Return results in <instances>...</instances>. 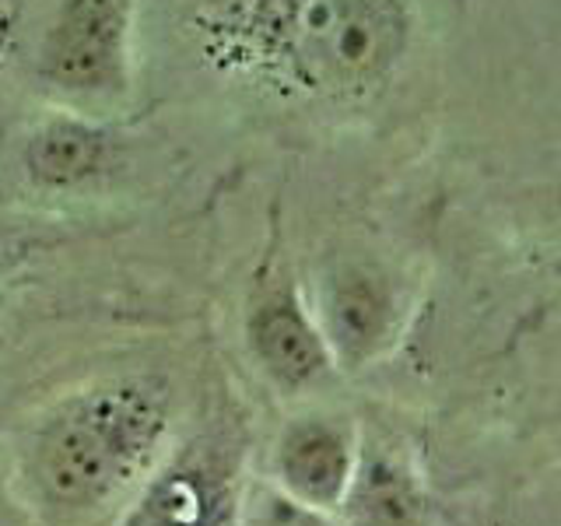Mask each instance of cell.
Listing matches in <instances>:
<instances>
[{
  "instance_id": "obj_10",
  "label": "cell",
  "mask_w": 561,
  "mask_h": 526,
  "mask_svg": "<svg viewBox=\"0 0 561 526\" xmlns=\"http://www.w3.org/2000/svg\"><path fill=\"white\" fill-rule=\"evenodd\" d=\"M236 526H341V519L323 508L295 502L274 481L260 478L239 488Z\"/></svg>"
},
{
  "instance_id": "obj_11",
  "label": "cell",
  "mask_w": 561,
  "mask_h": 526,
  "mask_svg": "<svg viewBox=\"0 0 561 526\" xmlns=\"http://www.w3.org/2000/svg\"><path fill=\"white\" fill-rule=\"evenodd\" d=\"M18 18H22V0H0V67H4L8 53L14 46Z\"/></svg>"
},
{
  "instance_id": "obj_1",
  "label": "cell",
  "mask_w": 561,
  "mask_h": 526,
  "mask_svg": "<svg viewBox=\"0 0 561 526\" xmlns=\"http://www.w3.org/2000/svg\"><path fill=\"white\" fill-rule=\"evenodd\" d=\"M193 35L221 75L295 99H358L411 39L403 0H201Z\"/></svg>"
},
{
  "instance_id": "obj_7",
  "label": "cell",
  "mask_w": 561,
  "mask_h": 526,
  "mask_svg": "<svg viewBox=\"0 0 561 526\" xmlns=\"http://www.w3.org/2000/svg\"><path fill=\"white\" fill-rule=\"evenodd\" d=\"M316 323L333 351V362H365L390 341L393 295L373 271L344 267L323 285Z\"/></svg>"
},
{
  "instance_id": "obj_8",
  "label": "cell",
  "mask_w": 561,
  "mask_h": 526,
  "mask_svg": "<svg viewBox=\"0 0 561 526\" xmlns=\"http://www.w3.org/2000/svg\"><path fill=\"white\" fill-rule=\"evenodd\" d=\"M110 134L92 119L53 113L25 137V172L46 190L84 186L110 162Z\"/></svg>"
},
{
  "instance_id": "obj_5",
  "label": "cell",
  "mask_w": 561,
  "mask_h": 526,
  "mask_svg": "<svg viewBox=\"0 0 561 526\" xmlns=\"http://www.w3.org/2000/svg\"><path fill=\"white\" fill-rule=\"evenodd\" d=\"M239 488L204 456L162 460L113 526H236Z\"/></svg>"
},
{
  "instance_id": "obj_2",
  "label": "cell",
  "mask_w": 561,
  "mask_h": 526,
  "mask_svg": "<svg viewBox=\"0 0 561 526\" xmlns=\"http://www.w3.org/2000/svg\"><path fill=\"white\" fill-rule=\"evenodd\" d=\"M172 435L162 382L116 376L67 393L18 449V481L49 526L113 523L151 473Z\"/></svg>"
},
{
  "instance_id": "obj_4",
  "label": "cell",
  "mask_w": 561,
  "mask_h": 526,
  "mask_svg": "<svg viewBox=\"0 0 561 526\" xmlns=\"http://www.w3.org/2000/svg\"><path fill=\"white\" fill-rule=\"evenodd\" d=\"M362 453L358 432L344 418L306 414L280 428L271 449V478L295 502L337 516Z\"/></svg>"
},
{
  "instance_id": "obj_3",
  "label": "cell",
  "mask_w": 561,
  "mask_h": 526,
  "mask_svg": "<svg viewBox=\"0 0 561 526\" xmlns=\"http://www.w3.org/2000/svg\"><path fill=\"white\" fill-rule=\"evenodd\" d=\"M39 78L67 95L105 99L134 78V0H60L39 43Z\"/></svg>"
},
{
  "instance_id": "obj_6",
  "label": "cell",
  "mask_w": 561,
  "mask_h": 526,
  "mask_svg": "<svg viewBox=\"0 0 561 526\" xmlns=\"http://www.w3.org/2000/svg\"><path fill=\"white\" fill-rule=\"evenodd\" d=\"M250 347L277 386L306 390L333 373V351L320 323L291 288L271 291L250 316Z\"/></svg>"
},
{
  "instance_id": "obj_9",
  "label": "cell",
  "mask_w": 561,
  "mask_h": 526,
  "mask_svg": "<svg viewBox=\"0 0 561 526\" xmlns=\"http://www.w3.org/2000/svg\"><path fill=\"white\" fill-rule=\"evenodd\" d=\"M421 484L403 456L362 446L355 478L337 508L341 526H421Z\"/></svg>"
}]
</instances>
